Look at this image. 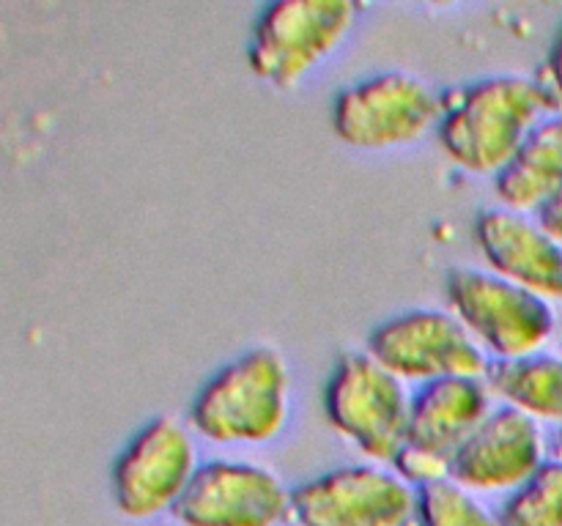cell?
Here are the masks:
<instances>
[{
	"mask_svg": "<svg viewBox=\"0 0 562 526\" xmlns=\"http://www.w3.org/2000/svg\"><path fill=\"white\" fill-rule=\"evenodd\" d=\"M549 113L554 107L538 77L488 75L445 93L437 137L461 170L497 175Z\"/></svg>",
	"mask_w": 562,
	"mask_h": 526,
	"instance_id": "cell-1",
	"label": "cell"
},
{
	"mask_svg": "<svg viewBox=\"0 0 562 526\" xmlns=\"http://www.w3.org/2000/svg\"><path fill=\"white\" fill-rule=\"evenodd\" d=\"M291 373L269 345L241 351L209 376L190 403V425L212 444H267L289 422Z\"/></svg>",
	"mask_w": 562,
	"mask_h": 526,
	"instance_id": "cell-2",
	"label": "cell"
},
{
	"mask_svg": "<svg viewBox=\"0 0 562 526\" xmlns=\"http://www.w3.org/2000/svg\"><path fill=\"white\" fill-rule=\"evenodd\" d=\"M355 20L349 0H274L252 22L247 66L269 85H296L340 47Z\"/></svg>",
	"mask_w": 562,
	"mask_h": 526,
	"instance_id": "cell-3",
	"label": "cell"
},
{
	"mask_svg": "<svg viewBox=\"0 0 562 526\" xmlns=\"http://www.w3.org/2000/svg\"><path fill=\"white\" fill-rule=\"evenodd\" d=\"M409 403L412 395L404 389V381L368 351L340 354L324 387V414L329 425L366 458L387 464H393L406 444Z\"/></svg>",
	"mask_w": 562,
	"mask_h": 526,
	"instance_id": "cell-4",
	"label": "cell"
},
{
	"mask_svg": "<svg viewBox=\"0 0 562 526\" xmlns=\"http://www.w3.org/2000/svg\"><path fill=\"white\" fill-rule=\"evenodd\" d=\"M448 301L492 359L538 354L558 329V312L547 296L492 268L456 266L448 274Z\"/></svg>",
	"mask_w": 562,
	"mask_h": 526,
	"instance_id": "cell-5",
	"label": "cell"
},
{
	"mask_svg": "<svg viewBox=\"0 0 562 526\" xmlns=\"http://www.w3.org/2000/svg\"><path fill=\"white\" fill-rule=\"evenodd\" d=\"M439 115L442 96L423 77L387 69L340 88L329 124L346 146L384 151L420 140L439 124Z\"/></svg>",
	"mask_w": 562,
	"mask_h": 526,
	"instance_id": "cell-6",
	"label": "cell"
},
{
	"mask_svg": "<svg viewBox=\"0 0 562 526\" xmlns=\"http://www.w3.org/2000/svg\"><path fill=\"white\" fill-rule=\"evenodd\" d=\"M198 466L190 431L168 414L154 416L115 455L110 469L115 507L132 521L173 513Z\"/></svg>",
	"mask_w": 562,
	"mask_h": 526,
	"instance_id": "cell-7",
	"label": "cell"
},
{
	"mask_svg": "<svg viewBox=\"0 0 562 526\" xmlns=\"http://www.w3.org/2000/svg\"><path fill=\"white\" fill-rule=\"evenodd\" d=\"M368 354L401 381L428 384L448 376H486L488 356L456 312H398L368 334Z\"/></svg>",
	"mask_w": 562,
	"mask_h": 526,
	"instance_id": "cell-8",
	"label": "cell"
},
{
	"mask_svg": "<svg viewBox=\"0 0 562 526\" xmlns=\"http://www.w3.org/2000/svg\"><path fill=\"white\" fill-rule=\"evenodd\" d=\"M417 488L371 464L329 469L291 491L296 526H409Z\"/></svg>",
	"mask_w": 562,
	"mask_h": 526,
	"instance_id": "cell-9",
	"label": "cell"
},
{
	"mask_svg": "<svg viewBox=\"0 0 562 526\" xmlns=\"http://www.w3.org/2000/svg\"><path fill=\"white\" fill-rule=\"evenodd\" d=\"M173 518L181 526H283L291 491L267 466L212 458L198 466Z\"/></svg>",
	"mask_w": 562,
	"mask_h": 526,
	"instance_id": "cell-10",
	"label": "cell"
},
{
	"mask_svg": "<svg viewBox=\"0 0 562 526\" xmlns=\"http://www.w3.org/2000/svg\"><path fill=\"white\" fill-rule=\"evenodd\" d=\"M547 464L541 422L497 405L450 455V480L470 493H510Z\"/></svg>",
	"mask_w": 562,
	"mask_h": 526,
	"instance_id": "cell-11",
	"label": "cell"
},
{
	"mask_svg": "<svg viewBox=\"0 0 562 526\" xmlns=\"http://www.w3.org/2000/svg\"><path fill=\"white\" fill-rule=\"evenodd\" d=\"M475 241L494 274L549 301L562 299V244L536 217L508 206L483 208L475 219Z\"/></svg>",
	"mask_w": 562,
	"mask_h": 526,
	"instance_id": "cell-12",
	"label": "cell"
},
{
	"mask_svg": "<svg viewBox=\"0 0 562 526\" xmlns=\"http://www.w3.org/2000/svg\"><path fill=\"white\" fill-rule=\"evenodd\" d=\"M492 398L483 376H448L420 384L409 403L406 444L450 458L492 414Z\"/></svg>",
	"mask_w": 562,
	"mask_h": 526,
	"instance_id": "cell-13",
	"label": "cell"
},
{
	"mask_svg": "<svg viewBox=\"0 0 562 526\" xmlns=\"http://www.w3.org/2000/svg\"><path fill=\"white\" fill-rule=\"evenodd\" d=\"M562 184V110L536 124L519 151L494 175V192L503 206L536 211Z\"/></svg>",
	"mask_w": 562,
	"mask_h": 526,
	"instance_id": "cell-14",
	"label": "cell"
},
{
	"mask_svg": "<svg viewBox=\"0 0 562 526\" xmlns=\"http://www.w3.org/2000/svg\"><path fill=\"white\" fill-rule=\"evenodd\" d=\"M483 378L503 405L562 427V356L538 351L516 359H492Z\"/></svg>",
	"mask_w": 562,
	"mask_h": 526,
	"instance_id": "cell-15",
	"label": "cell"
},
{
	"mask_svg": "<svg viewBox=\"0 0 562 526\" xmlns=\"http://www.w3.org/2000/svg\"><path fill=\"white\" fill-rule=\"evenodd\" d=\"M499 526H562V460L547 464L499 504Z\"/></svg>",
	"mask_w": 562,
	"mask_h": 526,
	"instance_id": "cell-16",
	"label": "cell"
},
{
	"mask_svg": "<svg viewBox=\"0 0 562 526\" xmlns=\"http://www.w3.org/2000/svg\"><path fill=\"white\" fill-rule=\"evenodd\" d=\"M417 524L420 526H499L467 488L453 480H439L417 488Z\"/></svg>",
	"mask_w": 562,
	"mask_h": 526,
	"instance_id": "cell-17",
	"label": "cell"
},
{
	"mask_svg": "<svg viewBox=\"0 0 562 526\" xmlns=\"http://www.w3.org/2000/svg\"><path fill=\"white\" fill-rule=\"evenodd\" d=\"M395 474L404 477L409 485H431V482L448 480L450 477V458L437 453H428V449L415 447V444H404L398 449V455L393 458Z\"/></svg>",
	"mask_w": 562,
	"mask_h": 526,
	"instance_id": "cell-18",
	"label": "cell"
},
{
	"mask_svg": "<svg viewBox=\"0 0 562 526\" xmlns=\"http://www.w3.org/2000/svg\"><path fill=\"white\" fill-rule=\"evenodd\" d=\"M538 82L547 91L552 107L562 110V27L558 31V36H554V42L549 44V53L541 66V75H538Z\"/></svg>",
	"mask_w": 562,
	"mask_h": 526,
	"instance_id": "cell-19",
	"label": "cell"
},
{
	"mask_svg": "<svg viewBox=\"0 0 562 526\" xmlns=\"http://www.w3.org/2000/svg\"><path fill=\"white\" fill-rule=\"evenodd\" d=\"M536 219L549 236H554L562 244V184L536 208Z\"/></svg>",
	"mask_w": 562,
	"mask_h": 526,
	"instance_id": "cell-20",
	"label": "cell"
},
{
	"mask_svg": "<svg viewBox=\"0 0 562 526\" xmlns=\"http://www.w3.org/2000/svg\"><path fill=\"white\" fill-rule=\"evenodd\" d=\"M554 458L562 460V427L558 431V436H554Z\"/></svg>",
	"mask_w": 562,
	"mask_h": 526,
	"instance_id": "cell-21",
	"label": "cell"
}]
</instances>
